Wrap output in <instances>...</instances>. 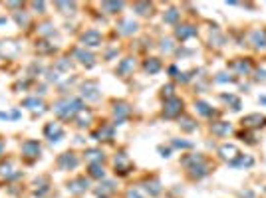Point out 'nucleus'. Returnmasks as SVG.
Segmentation results:
<instances>
[{
  "label": "nucleus",
  "instance_id": "nucleus-39",
  "mask_svg": "<svg viewBox=\"0 0 266 198\" xmlns=\"http://www.w3.org/2000/svg\"><path fill=\"white\" fill-rule=\"evenodd\" d=\"M171 97H175V83H167V86L161 88V99L163 101H167Z\"/></svg>",
  "mask_w": 266,
  "mask_h": 198
},
{
  "label": "nucleus",
  "instance_id": "nucleus-2",
  "mask_svg": "<svg viewBox=\"0 0 266 198\" xmlns=\"http://www.w3.org/2000/svg\"><path fill=\"white\" fill-rule=\"evenodd\" d=\"M42 157V145L36 139H26L20 143V159L26 164H34Z\"/></svg>",
  "mask_w": 266,
  "mask_h": 198
},
{
  "label": "nucleus",
  "instance_id": "nucleus-3",
  "mask_svg": "<svg viewBox=\"0 0 266 198\" xmlns=\"http://www.w3.org/2000/svg\"><path fill=\"white\" fill-rule=\"evenodd\" d=\"M82 162V157L76 153V151H64L62 155H58V159L54 161L56 168L62 171V173H70V171H76Z\"/></svg>",
  "mask_w": 266,
  "mask_h": 198
},
{
  "label": "nucleus",
  "instance_id": "nucleus-14",
  "mask_svg": "<svg viewBox=\"0 0 266 198\" xmlns=\"http://www.w3.org/2000/svg\"><path fill=\"white\" fill-rule=\"evenodd\" d=\"M111 113H113V123H115V125H122L125 119H129L131 107H129L127 101H113V103H111Z\"/></svg>",
  "mask_w": 266,
  "mask_h": 198
},
{
  "label": "nucleus",
  "instance_id": "nucleus-12",
  "mask_svg": "<svg viewBox=\"0 0 266 198\" xmlns=\"http://www.w3.org/2000/svg\"><path fill=\"white\" fill-rule=\"evenodd\" d=\"M240 149H238V145L234 143H223L219 149H216V155H219V159L225 162H229V164H232V162L236 161L238 157H240Z\"/></svg>",
  "mask_w": 266,
  "mask_h": 198
},
{
  "label": "nucleus",
  "instance_id": "nucleus-37",
  "mask_svg": "<svg viewBox=\"0 0 266 198\" xmlns=\"http://www.w3.org/2000/svg\"><path fill=\"white\" fill-rule=\"evenodd\" d=\"M179 18H181V12H179L177 8H169L167 14H163V22H165V24H173V26H177Z\"/></svg>",
  "mask_w": 266,
  "mask_h": 198
},
{
  "label": "nucleus",
  "instance_id": "nucleus-26",
  "mask_svg": "<svg viewBox=\"0 0 266 198\" xmlns=\"http://www.w3.org/2000/svg\"><path fill=\"white\" fill-rule=\"evenodd\" d=\"M91 121H93V115H91L89 109H82V111L74 117V123H76L78 129H89V127H91Z\"/></svg>",
  "mask_w": 266,
  "mask_h": 198
},
{
  "label": "nucleus",
  "instance_id": "nucleus-10",
  "mask_svg": "<svg viewBox=\"0 0 266 198\" xmlns=\"http://www.w3.org/2000/svg\"><path fill=\"white\" fill-rule=\"evenodd\" d=\"M240 127L245 131H258L266 127V115L264 113H247L245 117H240Z\"/></svg>",
  "mask_w": 266,
  "mask_h": 198
},
{
  "label": "nucleus",
  "instance_id": "nucleus-33",
  "mask_svg": "<svg viewBox=\"0 0 266 198\" xmlns=\"http://www.w3.org/2000/svg\"><path fill=\"white\" fill-rule=\"evenodd\" d=\"M209 42H211V46L214 48H225V44H227V36L214 26L213 30H211V34H209Z\"/></svg>",
  "mask_w": 266,
  "mask_h": 198
},
{
  "label": "nucleus",
  "instance_id": "nucleus-38",
  "mask_svg": "<svg viewBox=\"0 0 266 198\" xmlns=\"http://www.w3.org/2000/svg\"><path fill=\"white\" fill-rule=\"evenodd\" d=\"M236 81V77L229 72H221L214 75V83H234Z\"/></svg>",
  "mask_w": 266,
  "mask_h": 198
},
{
  "label": "nucleus",
  "instance_id": "nucleus-5",
  "mask_svg": "<svg viewBox=\"0 0 266 198\" xmlns=\"http://www.w3.org/2000/svg\"><path fill=\"white\" fill-rule=\"evenodd\" d=\"M183 113H185V101H183L181 97L175 95V97L163 101V111H161V115H163L165 119H179Z\"/></svg>",
  "mask_w": 266,
  "mask_h": 198
},
{
  "label": "nucleus",
  "instance_id": "nucleus-23",
  "mask_svg": "<svg viewBox=\"0 0 266 198\" xmlns=\"http://www.w3.org/2000/svg\"><path fill=\"white\" fill-rule=\"evenodd\" d=\"M137 28H139V24L133 18H122L115 24V30L119 36H133L137 32Z\"/></svg>",
  "mask_w": 266,
  "mask_h": 198
},
{
  "label": "nucleus",
  "instance_id": "nucleus-28",
  "mask_svg": "<svg viewBox=\"0 0 266 198\" xmlns=\"http://www.w3.org/2000/svg\"><path fill=\"white\" fill-rule=\"evenodd\" d=\"M143 72L149 73V75H153V73H159L163 70V62H161L159 58H145L141 64Z\"/></svg>",
  "mask_w": 266,
  "mask_h": 198
},
{
  "label": "nucleus",
  "instance_id": "nucleus-11",
  "mask_svg": "<svg viewBox=\"0 0 266 198\" xmlns=\"http://www.w3.org/2000/svg\"><path fill=\"white\" fill-rule=\"evenodd\" d=\"M197 34H199V28L191 22H179L175 26V30H173V36H175L177 42H187V40L195 38Z\"/></svg>",
  "mask_w": 266,
  "mask_h": 198
},
{
  "label": "nucleus",
  "instance_id": "nucleus-36",
  "mask_svg": "<svg viewBox=\"0 0 266 198\" xmlns=\"http://www.w3.org/2000/svg\"><path fill=\"white\" fill-rule=\"evenodd\" d=\"M102 8L106 10V14H119L125 8L124 2H102Z\"/></svg>",
  "mask_w": 266,
  "mask_h": 198
},
{
  "label": "nucleus",
  "instance_id": "nucleus-19",
  "mask_svg": "<svg viewBox=\"0 0 266 198\" xmlns=\"http://www.w3.org/2000/svg\"><path fill=\"white\" fill-rule=\"evenodd\" d=\"M135 68H137L135 58H131V55L122 58L119 64H117V68H115V75H117V77H129V75H133Z\"/></svg>",
  "mask_w": 266,
  "mask_h": 198
},
{
  "label": "nucleus",
  "instance_id": "nucleus-41",
  "mask_svg": "<svg viewBox=\"0 0 266 198\" xmlns=\"http://www.w3.org/2000/svg\"><path fill=\"white\" fill-rule=\"evenodd\" d=\"M254 81L258 83H266V70L264 68H254Z\"/></svg>",
  "mask_w": 266,
  "mask_h": 198
},
{
  "label": "nucleus",
  "instance_id": "nucleus-22",
  "mask_svg": "<svg viewBox=\"0 0 266 198\" xmlns=\"http://www.w3.org/2000/svg\"><path fill=\"white\" fill-rule=\"evenodd\" d=\"M98 198H111L117 192V182L115 180H102L95 188H93Z\"/></svg>",
  "mask_w": 266,
  "mask_h": 198
},
{
  "label": "nucleus",
  "instance_id": "nucleus-48",
  "mask_svg": "<svg viewBox=\"0 0 266 198\" xmlns=\"http://www.w3.org/2000/svg\"><path fill=\"white\" fill-rule=\"evenodd\" d=\"M4 157V139L0 137V159Z\"/></svg>",
  "mask_w": 266,
  "mask_h": 198
},
{
  "label": "nucleus",
  "instance_id": "nucleus-40",
  "mask_svg": "<svg viewBox=\"0 0 266 198\" xmlns=\"http://www.w3.org/2000/svg\"><path fill=\"white\" fill-rule=\"evenodd\" d=\"M22 105H24L26 109H32V111H36V109L42 107V101H40V99H24V101H22Z\"/></svg>",
  "mask_w": 266,
  "mask_h": 198
},
{
  "label": "nucleus",
  "instance_id": "nucleus-27",
  "mask_svg": "<svg viewBox=\"0 0 266 198\" xmlns=\"http://www.w3.org/2000/svg\"><path fill=\"white\" fill-rule=\"evenodd\" d=\"M195 111H197V115H201V117H205V119H213V117L219 115V113H216L207 101H203V99H195Z\"/></svg>",
  "mask_w": 266,
  "mask_h": 198
},
{
  "label": "nucleus",
  "instance_id": "nucleus-17",
  "mask_svg": "<svg viewBox=\"0 0 266 198\" xmlns=\"http://www.w3.org/2000/svg\"><path fill=\"white\" fill-rule=\"evenodd\" d=\"M143 190L153 198L161 196V194H163V184H161L159 177H157V175H149L147 179L143 180Z\"/></svg>",
  "mask_w": 266,
  "mask_h": 198
},
{
  "label": "nucleus",
  "instance_id": "nucleus-20",
  "mask_svg": "<svg viewBox=\"0 0 266 198\" xmlns=\"http://www.w3.org/2000/svg\"><path fill=\"white\" fill-rule=\"evenodd\" d=\"M20 177V171H16L14 168V159H0V179L4 180H14Z\"/></svg>",
  "mask_w": 266,
  "mask_h": 198
},
{
  "label": "nucleus",
  "instance_id": "nucleus-49",
  "mask_svg": "<svg viewBox=\"0 0 266 198\" xmlns=\"http://www.w3.org/2000/svg\"><path fill=\"white\" fill-rule=\"evenodd\" d=\"M258 101H260V103H264V105H266V95H262V97H258Z\"/></svg>",
  "mask_w": 266,
  "mask_h": 198
},
{
  "label": "nucleus",
  "instance_id": "nucleus-45",
  "mask_svg": "<svg viewBox=\"0 0 266 198\" xmlns=\"http://www.w3.org/2000/svg\"><path fill=\"white\" fill-rule=\"evenodd\" d=\"M240 137H243V141H247L249 145H256L258 141H254V135H252V131H243L240 133Z\"/></svg>",
  "mask_w": 266,
  "mask_h": 198
},
{
  "label": "nucleus",
  "instance_id": "nucleus-13",
  "mask_svg": "<svg viewBox=\"0 0 266 198\" xmlns=\"http://www.w3.org/2000/svg\"><path fill=\"white\" fill-rule=\"evenodd\" d=\"M93 141H100V143H111L115 139V123H102L98 127V131L91 133Z\"/></svg>",
  "mask_w": 266,
  "mask_h": 198
},
{
  "label": "nucleus",
  "instance_id": "nucleus-6",
  "mask_svg": "<svg viewBox=\"0 0 266 198\" xmlns=\"http://www.w3.org/2000/svg\"><path fill=\"white\" fill-rule=\"evenodd\" d=\"M213 164L209 161H203V162H197L193 166H189V168H185V177L191 180V182H199V180L207 179L211 173H213Z\"/></svg>",
  "mask_w": 266,
  "mask_h": 198
},
{
  "label": "nucleus",
  "instance_id": "nucleus-21",
  "mask_svg": "<svg viewBox=\"0 0 266 198\" xmlns=\"http://www.w3.org/2000/svg\"><path fill=\"white\" fill-rule=\"evenodd\" d=\"M209 133L216 137V139H225L232 133V125L229 121H211L209 125Z\"/></svg>",
  "mask_w": 266,
  "mask_h": 198
},
{
  "label": "nucleus",
  "instance_id": "nucleus-7",
  "mask_svg": "<svg viewBox=\"0 0 266 198\" xmlns=\"http://www.w3.org/2000/svg\"><path fill=\"white\" fill-rule=\"evenodd\" d=\"M66 190L74 196L82 198L89 190V179L86 175H76L70 180H66Z\"/></svg>",
  "mask_w": 266,
  "mask_h": 198
},
{
  "label": "nucleus",
  "instance_id": "nucleus-47",
  "mask_svg": "<svg viewBox=\"0 0 266 198\" xmlns=\"http://www.w3.org/2000/svg\"><path fill=\"white\" fill-rule=\"evenodd\" d=\"M159 153H161V157H165V159L171 157V149H163V147H159Z\"/></svg>",
  "mask_w": 266,
  "mask_h": 198
},
{
  "label": "nucleus",
  "instance_id": "nucleus-16",
  "mask_svg": "<svg viewBox=\"0 0 266 198\" xmlns=\"http://www.w3.org/2000/svg\"><path fill=\"white\" fill-rule=\"evenodd\" d=\"M82 161H86L88 164H106V151L100 147H89L82 153Z\"/></svg>",
  "mask_w": 266,
  "mask_h": 198
},
{
  "label": "nucleus",
  "instance_id": "nucleus-15",
  "mask_svg": "<svg viewBox=\"0 0 266 198\" xmlns=\"http://www.w3.org/2000/svg\"><path fill=\"white\" fill-rule=\"evenodd\" d=\"M64 135H66V131H64L62 123H58V121H50V123L44 125V139H48L50 143L62 141Z\"/></svg>",
  "mask_w": 266,
  "mask_h": 198
},
{
  "label": "nucleus",
  "instance_id": "nucleus-42",
  "mask_svg": "<svg viewBox=\"0 0 266 198\" xmlns=\"http://www.w3.org/2000/svg\"><path fill=\"white\" fill-rule=\"evenodd\" d=\"M171 147H173V149H193V143L181 141V139H173V141H171Z\"/></svg>",
  "mask_w": 266,
  "mask_h": 198
},
{
  "label": "nucleus",
  "instance_id": "nucleus-30",
  "mask_svg": "<svg viewBox=\"0 0 266 198\" xmlns=\"http://www.w3.org/2000/svg\"><path fill=\"white\" fill-rule=\"evenodd\" d=\"M86 177L89 180H106V164H88V171H86Z\"/></svg>",
  "mask_w": 266,
  "mask_h": 198
},
{
  "label": "nucleus",
  "instance_id": "nucleus-29",
  "mask_svg": "<svg viewBox=\"0 0 266 198\" xmlns=\"http://www.w3.org/2000/svg\"><path fill=\"white\" fill-rule=\"evenodd\" d=\"M203 161H207V157H205L203 153H187V155H183V157H181L179 164H181L183 168H189V166H193V164H197V162H203Z\"/></svg>",
  "mask_w": 266,
  "mask_h": 198
},
{
  "label": "nucleus",
  "instance_id": "nucleus-18",
  "mask_svg": "<svg viewBox=\"0 0 266 198\" xmlns=\"http://www.w3.org/2000/svg\"><path fill=\"white\" fill-rule=\"evenodd\" d=\"M247 40L254 50H266V28H252Z\"/></svg>",
  "mask_w": 266,
  "mask_h": 198
},
{
  "label": "nucleus",
  "instance_id": "nucleus-4",
  "mask_svg": "<svg viewBox=\"0 0 266 198\" xmlns=\"http://www.w3.org/2000/svg\"><path fill=\"white\" fill-rule=\"evenodd\" d=\"M111 164H113V173H115L117 177H129V175L135 171V164H133V161L129 159V155H127L125 151L115 153Z\"/></svg>",
  "mask_w": 266,
  "mask_h": 198
},
{
  "label": "nucleus",
  "instance_id": "nucleus-43",
  "mask_svg": "<svg viewBox=\"0 0 266 198\" xmlns=\"http://www.w3.org/2000/svg\"><path fill=\"white\" fill-rule=\"evenodd\" d=\"M173 44V40H161V52H167V54H171L173 50H175V46H171Z\"/></svg>",
  "mask_w": 266,
  "mask_h": 198
},
{
  "label": "nucleus",
  "instance_id": "nucleus-34",
  "mask_svg": "<svg viewBox=\"0 0 266 198\" xmlns=\"http://www.w3.org/2000/svg\"><path fill=\"white\" fill-rule=\"evenodd\" d=\"M231 166H234V168H250V166H254V157L240 153V157L232 162Z\"/></svg>",
  "mask_w": 266,
  "mask_h": 198
},
{
  "label": "nucleus",
  "instance_id": "nucleus-9",
  "mask_svg": "<svg viewBox=\"0 0 266 198\" xmlns=\"http://www.w3.org/2000/svg\"><path fill=\"white\" fill-rule=\"evenodd\" d=\"M229 70L232 72L234 77H249L254 72V64L250 58H234L231 64H229Z\"/></svg>",
  "mask_w": 266,
  "mask_h": 198
},
{
  "label": "nucleus",
  "instance_id": "nucleus-35",
  "mask_svg": "<svg viewBox=\"0 0 266 198\" xmlns=\"http://www.w3.org/2000/svg\"><path fill=\"white\" fill-rule=\"evenodd\" d=\"M133 10H135L139 16H151V14H153V4H149V2H135V4H133Z\"/></svg>",
  "mask_w": 266,
  "mask_h": 198
},
{
  "label": "nucleus",
  "instance_id": "nucleus-46",
  "mask_svg": "<svg viewBox=\"0 0 266 198\" xmlns=\"http://www.w3.org/2000/svg\"><path fill=\"white\" fill-rule=\"evenodd\" d=\"M56 8H64V10H76V4H64V2H58Z\"/></svg>",
  "mask_w": 266,
  "mask_h": 198
},
{
  "label": "nucleus",
  "instance_id": "nucleus-31",
  "mask_svg": "<svg viewBox=\"0 0 266 198\" xmlns=\"http://www.w3.org/2000/svg\"><path fill=\"white\" fill-rule=\"evenodd\" d=\"M219 97H221V101H223L227 107H231L232 111H240V107H243L240 97H238V95H234V93H221Z\"/></svg>",
  "mask_w": 266,
  "mask_h": 198
},
{
  "label": "nucleus",
  "instance_id": "nucleus-32",
  "mask_svg": "<svg viewBox=\"0 0 266 198\" xmlns=\"http://www.w3.org/2000/svg\"><path fill=\"white\" fill-rule=\"evenodd\" d=\"M179 127H181L183 133H195L197 129H199V123H197L191 115H185V113H183V115L179 117Z\"/></svg>",
  "mask_w": 266,
  "mask_h": 198
},
{
  "label": "nucleus",
  "instance_id": "nucleus-1",
  "mask_svg": "<svg viewBox=\"0 0 266 198\" xmlns=\"http://www.w3.org/2000/svg\"><path fill=\"white\" fill-rule=\"evenodd\" d=\"M82 109H86V105H84V101L78 99V97H62V99H58V101L54 103V113H56L62 121H74V117H76Z\"/></svg>",
  "mask_w": 266,
  "mask_h": 198
},
{
  "label": "nucleus",
  "instance_id": "nucleus-44",
  "mask_svg": "<svg viewBox=\"0 0 266 198\" xmlns=\"http://www.w3.org/2000/svg\"><path fill=\"white\" fill-rule=\"evenodd\" d=\"M124 198H145V196L141 194V190H139V188H127Z\"/></svg>",
  "mask_w": 266,
  "mask_h": 198
},
{
  "label": "nucleus",
  "instance_id": "nucleus-25",
  "mask_svg": "<svg viewBox=\"0 0 266 198\" xmlns=\"http://www.w3.org/2000/svg\"><path fill=\"white\" fill-rule=\"evenodd\" d=\"M74 58H76L78 64H82L86 68H93L95 66V55L91 54L89 50H86V48H76L74 50Z\"/></svg>",
  "mask_w": 266,
  "mask_h": 198
},
{
  "label": "nucleus",
  "instance_id": "nucleus-24",
  "mask_svg": "<svg viewBox=\"0 0 266 198\" xmlns=\"http://www.w3.org/2000/svg\"><path fill=\"white\" fill-rule=\"evenodd\" d=\"M82 97H84L86 101H98V99L102 97V91H100L98 81H86V83L82 86Z\"/></svg>",
  "mask_w": 266,
  "mask_h": 198
},
{
  "label": "nucleus",
  "instance_id": "nucleus-8",
  "mask_svg": "<svg viewBox=\"0 0 266 198\" xmlns=\"http://www.w3.org/2000/svg\"><path fill=\"white\" fill-rule=\"evenodd\" d=\"M80 44H82V48H86V50L102 48V46H104V34H102L100 30H95V28H88V30H84V32L80 34Z\"/></svg>",
  "mask_w": 266,
  "mask_h": 198
}]
</instances>
